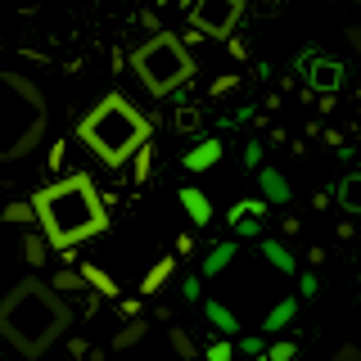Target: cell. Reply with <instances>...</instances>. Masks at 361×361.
<instances>
[{
	"mask_svg": "<svg viewBox=\"0 0 361 361\" xmlns=\"http://www.w3.org/2000/svg\"><path fill=\"white\" fill-rule=\"evenodd\" d=\"M257 217H267V203H262V195H257V199H240L231 212H226V221H231V226H240V221H257Z\"/></svg>",
	"mask_w": 361,
	"mask_h": 361,
	"instance_id": "18",
	"label": "cell"
},
{
	"mask_svg": "<svg viewBox=\"0 0 361 361\" xmlns=\"http://www.w3.org/2000/svg\"><path fill=\"white\" fill-rule=\"evenodd\" d=\"M302 77H307V95H321V99H334L338 90H343V63L330 59V54H316V59L302 68Z\"/></svg>",
	"mask_w": 361,
	"mask_h": 361,
	"instance_id": "7",
	"label": "cell"
},
{
	"mask_svg": "<svg viewBox=\"0 0 361 361\" xmlns=\"http://www.w3.org/2000/svg\"><path fill=\"white\" fill-rule=\"evenodd\" d=\"M172 122H176V131H180V135H195V131L203 127V113H199V109H190V104H180Z\"/></svg>",
	"mask_w": 361,
	"mask_h": 361,
	"instance_id": "22",
	"label": "cell"
},
{
	"mask_svg": "<svg viewBox=\"0 0 361 361\" xmlns=\"http://www.w3.org/2000/svg\"><path fill=\"white\" fill-rule=\"evenodd\" d=\"M298 293H302V298H316V293H321V280H316L312 271H302V276H298Z\"/></svg>",
	"mask_w": 361,
	"mask_h": 361,
	"instance_id": "28",
	"label": "cell"
},
{
	"mask_svg": "<svg viewBox=\"0 0 361 361\" xmlns=\"http://www.w3.org/2000/svg\"><path fill=\"white\" fill-rule=\"evenodd\" d=\"M257 185H262V203H267V208H285V203L293 199L289 180L280 176L276 167H262V172H257Z\"/></svg>",
	"mask_w": 361,
	"mask_h": 361,
	"instance_id": "9",
	"label": "cell"
},
{
	"mask_svg": "<svg viewBox=\"0 0 361 361\" xmlns=\"http://www.w3.org/2000/svg\"><path fill=\"white\" fill-rule=\"evenodd\" d=\"M131 73L140 77V86L149 90L154 99L176 95L180 86L195 77V59H190L185 41L172 37V32H154L145 45L131 50Z\"/></svg>",
	"mask_w": 361,
	"mask_h": 361,
	"instance_id": "5",
	"label": "cell"
},
{
	"mask_svg": "<svg viewBox=\"0 0 361 361\" xmlns=\"http://www.w3.org/2000/svg\"><path fill=\"white\" fill-rule=\"evenodd\" d=\"M77 276L86 280V289L95 293V298H113V302H118V280H113L104 267H95V262H82V271H77Z\"/></svg>",
	"mask_w": 361,
	"mask_h": 361,
	"instance_id": "10",
	"label": "cell"
},
{
	"mask_svg": "<svg viewBox=\"0 0 361 361\" xmlns=\"http://www.w3.org/2000/svg\"><path fill=\"white\" fill-rule=\"evenodd\" d=\"M131 163H135V180H149V167H154V145H145V149L135 154Z\"/></svg>",
	"mask_w": 361,
	"mask_h": 361,
	"instance_id": "27",
	"label": "cell"
},
{
	"mask_svg": "<svg viewBox=\"0 0 361 361\" xmlns=\"http://www.w3.org/2000/svg\"><path fill=\"white\" fill-rule=\"evenodd\" d=\"M231 86H235V77L226 73V77H217V82H212V95H226V90H231Z\"/></svg>",
	"mask_w": 361,
	"mask_h": 361,
	"instance_id": "36",
	"label": "cell"
},
{
	"mask_svg": "<svg viewBox=\"0 0 361 361\" xmlns=\"http://www.w3.org/2000/svg\"><path fill=\"white\" fill-rule=\"evenodd\" d=\"M244 167H248V172L262 167V145H248V149H244Z\"/></svg>",
	"mask_w": 361,
	"mask_h": 361,
	"instance_id": "32",
	"label": "cell"
},
{
	"mask_svg": "<svg viewBox=\"0 0 361 361\" xmlns=\"http://www.w3.org/2000/svg\"><path fill=\"white\" fill-rule=\"evenodd\" d=\"M257 361H267V357H257Z\"/></svg>",
	"mask_w": 361,
	"mask_h": 361,
	"instance_id": "38",
	"label": "cell"
},
{
	"mask_svg": "<svg viewBox=\"0 0 361 361\" xmlns=\"http://www.w3.org/2000/svg\"><path fill=\"white\" fill-rule=\"evenodd\" d=\"M293 321H298V298H280L276 307L262 316V330L267 334H280V330H289Z\"/></svg>",
	"mask_w": 361,
	"mask_h": 361,
	"instance_id": "13",
	"label": "cell"
},
{
	"mask_svg": "<svg viewBox=\"0 0 361 361\" xmlns=\"http://www.w3.org/2000/svg\"><path fill=\"white\" fill-rule=\"evenodd\" d=\"M5 221H14V226L37 221V208H32V199H14V203H5Z\"/></svg>",
	"mask_w": 361,
	"mask_h": 361,
	"instance_id": "21",
	"label": "cell"
},
{
	"mask_svg": "<svg viewBox=\"0 0 361 361\" xmlns=\"http://www.w3.org/2000/svg\"><path fill=\"white\" fill-rule=\"evenodd\" d=\"M298 357V343L293 338H276V343L267 348V361H293Z\"/></svg>",
	"mask_w": 361,
	"mask_h": 361,
	"instance_id": "25",
	"label": "cell"
},
{
	"mask_svg": "<svg viewBox=\"0 0 361 361\" xmlns=\"http://www.w3.org/2000/svg\"><path fill=\"white\" fill-rule=\"evenodd\" d=\"M235 253H240V244H235V240L217 244V248H212L208 257H203V276H221V271H226V267L235 262Z\"/></svg>",
	"mask_w": 361,
	"mask_h": 361,
	"instance_id": "17",
	"label": "cell"
},
{
	"mask_svg": "<svg viewBox=\"0 0 361 361\" xmlns=\"http://www.w3.org/2000/svg\"><path fill=\"white\" fill-rule=\"evenodd\" d=\"M180 208H185V217L195 221V226H208L212 221V199L203 195V190H195V185L180 190Z\"/></svg>",
	"mask_w": 361,
	"mask_h": 361,
	"instance_id": "12",
	"label": "cell"
},
{
	"mask_svg": "<svg viewBox=\"0 0 361 361\" xmlns=\"http://www.w3.org/2000/svg\"><path fill=\"white\" fill-rule=\"evenodd\" d=\"M199 293H203V289H199V276H190V280H180V298H185V302H195V298H199Z\"/></svg>",
	"mask_w": 361,
	"mask_h": 361,
	"instance_id": "33",
	"label": "cell"
},
{
	"mask_svg": "<svg viewBox=\"0 0 361 361\" xmlns=\"http://www.w3.org/2000/svg\"><path fill=\"white\" fill-rule=\"evenodd\" d=\"M235 357V348L226 343V338H217V343H208V361H231Z\"/></svg>",
	"mask_w": 361,
	"mask_h": 361,
	"instance_id": "29",
	"label": "cell"
},
{
	"mask_svg": "<svg viewBox=\"0 0 361 361\" xmlns=\"http://www.w3.org/2000/svg\"><path fill=\"white\" fill-rule=\"evenodd\" d=\"M244 18V0H195L190 27L195 37H231Z\"/></svg>",
	"mask_w": 361,
	"mask_h": 361,
	"instance_id": "6",
	"label": "cell"
},
{
	"mask_svg": "<svg viewBox=\"0 0 361 361\" xmlns=\"http://www.w3.org/2000/svg\"><path fill=\"white\" fill-rule=\"evenodd\" d=\"M271 5H276V0H271Z\"/></svg>",
	"mask_w": 361,
	"mask_h": 361,
	"instance_id": "39",
	"label": "cell"
},
{
	"mask_svg": "<svg viewBox=\"0 0 361 361\" xmlns=\"http://www.w3.org/2000/svg\"><path fill=\"white\" fill-rule=\"evenodd\" d=\"M343 37H348V45H353V54H361V23H348Z\"/></svg>",
	"mask_w": 361,
	"mask_h": 361,
	"instance_id": "35",
	"label": "cell"
},
{
	"mask_svg": "<svg viewBox=\"0 0 361 361\" xmlns=\"http://www.w3.org/2000/svg\"><path fill=\"white\" fill-rule=\"evenodd\" d=\"M203 316H208V325H212L217 334H226V338H231L235 330H240V321H235V312L226 307V302H217V298H208V302H203Z\"/></svg>",
	"mask_w": 361,
	"mask_h": 361,
	"instance_id": "15",
	"label": "cell"
},
{
	"mask_svg": "<svg viewBox=\"0 0 361 361\" xmlns=\"http://www.w3.org/2000/svg\"><path fill=\"white\" fill-rule=\"evenodd\" d=\"M145 334H149V321H127L118 334H113V348H118V353H127V348H135Z\"/></svg>",
	"mask_w": 361,
	"mask_h": 361,
	"instance_id": "19",
	"label": "cell"
},
{
	"mask_svg": "<svg viewBox=\"0 0 361 361\" xmlns=\"http://www.w3.org/2000/svg\"><path fill=\"white\" fill-rule=\"evenodd\" d=\"M235 235H240V240H253V235H262V221H240Z\"/></svg>",
	"mask_w": 361,
	"mask_h": 361,
	"instance_id": "34",
	"label": "cell"
},
{
	"mask_svg": "<svg viewBox=\"0 0 361 361\" xmlns=\"http://www.w3.org/2000/svg\"><path fill=\"white\" fill-rule=\"evenodd\" d=\"M334 361H361V343H338L334 348Z\"/></svg>",
	"mask_w": 361,
	"mask_h": 361,
	"instance_id": "30",
	"label": "cell"
},
{
	"mask_svg": "<svg viewBox=\"0 0 361 361\" xmlns=\"http://www.w3.org/2000/svg\"><path fill=\"white\" fill-rule=\"evenodd\" d=\"M226 145L217 140V135H203V140H195L185 154H180V163H185V172H212V167L221 163Z\"/></svg>",
	"mask_w": 361,
	"mask_h": 361,
	"instance_id": "8",
	"label": "cell"
},
{
	"mask_svg": "<svg viewBox=\"0 0 361 361\" xmlns=\"http://www.w3.org/2000/svg\"><path fill=\"white\" fill-rule=\"evenodd\" d=\"M154 5H158V9H185L190 0H154Z\"/></svg>",
	"mask_w": 361,
	"mask_h": 361,
	"instance_id": "37",
	"label": "cell"
},
{
	"mask_svg": "<svg viewBox=\"0 0 361 361\" xmlns=\"http://www.w3.org/2000/svg\"><path fill=\"white\" fill-rule=\"evenodd\" d=\"M176 276V257H158V262L145 271V280H140V298H154V293H163V285Z\"/></svg>",
	"mask_w": 361,
	"mask_h": 361,
	"instance_id": "11",
	"label": "cell"
},
{
	"mask_svg": "<svg viewBox=\"0 0 361 361\" xmlns=\"http://www.w3.org/2000/svg\"><path fill=\"white\" fill-rule=\"evenodd\" d=\"M32 208H37V221H41L45 240H50V248L59 257H73L68 248L95 240V235L109 226L104 203H99V195H95V185H90L86 172H68V176L54 180V185L37 190V195H32Z\"/></svg>",
	"mask_w": 361,
	"mask_h": 361,
	"instance_id": "2",
	"label": "cell"
},
{
	"mask_svg": "<svg viewBox=\"0 0 361 361\" xmlns=\"http://www.w3.org/2000/svg\"><path fill=\"white\" fill-rule=\"evenodd\" d=\"M118 312L127 316V321H140V298H118Z\"/></svg>",
	"mask_w": 361,
	"mask_h": 361,
	"instance_id": "31",
	"label": "cell"
},
{
	"mask_svg": "<svg viewBox=\"0 0 361 361\" xmlns=\"http://www.w3.org/2000/svg\"><path fill=\"white\" fill-rule=\"evenodd\" d=\"M240 353H244L248 361L267 357V343H262V334H244V338H240Z\"/></svg>",
	"mask_w": 361,
	"mask_h": 361,
	"instance_id": "26",
	"label": "cell"
},
{
	"mask_svg": "<svg viewBox=\"0 0 361 361\" xmlns=\"http://www.w3.org/2000/svg\"><path fill=\"white\" fill-rule=\"evenodd\" d=\"M23 257H27V267H45V240L41 235H23Z\"/></svg>",
	"mask_w": 361,
	"mask_h": 361,
	"instance_id": "24",
	"label": "cell"
},
{
	"mask_svg": "<svg viewBox=\"0 0 361 361\" xmlns=\"http://www.w3.org/2000/svg\"><path fill=\"white\" fill-rule=\"evenodd\" d=\"M167 338H172V353H176V357H185V361L199 353V343H195V338H190L185 330H180V325H172V330H167Z\"/></svg>",
	"mask_w": 361,
	"mask_h": 361,
	"instance_id": "23",
	"label": "cell"
},
{
	"mask_svg": "<svg viewBox=\"0 0 361 361\" xmlns=\"http://www.w3.org/2000/svg\"><path fill=\"white\" fill-rule=\"evenodd\" d=\"M50 289L63 298V293H82V289H86V280L77 276L73 267H63V271H54V276H50Z\"/></svg>",
	"mask_w": 361,
	"mask_h": 361,
	"instance_id": "20",
	"label": "cell"
},
{
	"mask_svg": "<svg viewBox=\"0 0 361 361\" xmlns=\"http://www.w3.org/2000/svg\"><path fill=\"white\" fill-rule=\"evenodd\" d=\"M68 325H73L68 302L37 276L18 280V285L0 298V338L27 361L50 353V348L68 334Z\"/></svg>",
	"mask_w": 361,
	"mask_h": 361,
	"instance_id": "1",
	"label": "cell"
},
{
	"mask_svg": "<svg viewBox=\"0 0 361 361\" xmlns=\"http://www.w3.org/2000/svg\"><path fill=\"white\" fill-rule=\"evenodd\" d=\"M262 257L280 271V276H298V257H293L280 240H262Z\"/></svg>",
	"mask_w": 361,
	"mask_h": 361,
	"instance_id": "16",
	"label": "cell"
},
{
	"mask_svg": "<svg viewBox=\"0 0 361 361\" xmlns=\"http://www.w3.org/2000/svg\"><path fill=\"white\" fill-rule=\"evenodd\" d=\"M149 118L127 95H104L95 109L77 122V135L104 167H122L149 145Z\"/></svg>",
	"mask_w": 361,
	"mask_h": 361,
	"instance_id": "4",
	"label": "cell"
},
{
	"mask_svg": "<svg viewBox=\"0 0 361 361\" xmlns=\"http://www.w3.org/2000/svg\"><path fill=\"white\" fill-rule=\"evenodd\" d=\"M50 131L45 90L27 73L0 68V163H23L41 149Z\"/></svg>",
	"mask_w": 361,
	"mask_h": 361,
	"instance_id": "3",
	"label": "cell"
},
{
	"mask_svg": "<svg viewBox=\"0 0 361 361\" xmlns=\"http://www.w3.org/2000/svg\"><path fill=\"white\" fill-rule=\"evenodd\" d=\"M334 199H338V208H343V212H353V217H361V167H357V172H348L343 180H338Z\"/></svg>",
	"mask_w": 361,
	"mask_h": 361,
	"instance_id": "14",
	"label": "cell"
}]
</instances>
